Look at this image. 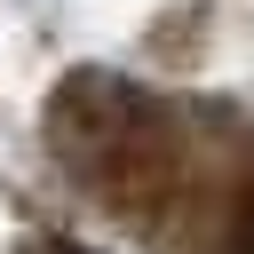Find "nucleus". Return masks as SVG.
<instances>
[{"instance_id":"nucleus-1","label":"nucleus","mask_w":254,"mask_h":254,"mask_svg":"<svg viewBox=\"0 0 254 254\" xmlns=\"http://www.w3.org/2000/svg\"><path fill=\"white\" fill-rule=\"evenodd\" d=\"M56 254H95V246H56Z\"/></svg>"}]
</instances>
